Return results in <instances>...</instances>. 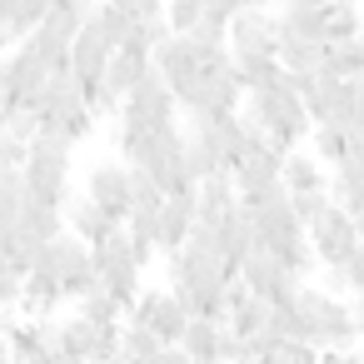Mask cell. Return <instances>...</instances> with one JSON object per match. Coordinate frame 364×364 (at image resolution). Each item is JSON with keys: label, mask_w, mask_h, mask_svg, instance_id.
Segmentation results:
<instances>
[{"label": "cell", "mask_w": 364, "mask_h": 364, "mask_svg": "<svg viewBox=\"0 0 364 364\" xmlns=\"http://www.w3.org/2000/svg\"><path fill=\"white\" fill-rule=\"evenodd\" d=\"M0 130H6V135H11L16 145H31V140L41 135V120H36V110H11Z\"/></svg>", "instance_id": "obj_33"}, {"label": "cell", "mask_w": 364, "mask_h": 364, "mask_svg": "<svg viewBox=\"0 0 364 364\" xmlns=\"http://www.w3.org/2000/svg\"><path fill=\"white\" fill-rule=\"evenodd\" d=\"M299 284H304L299 274H289V269H279V274H274V284H269V294H264V304H289Z\"/></svg>", "instance_id": "obj_34"}, {"label": "cell", "mask_w": 364, "mask_h": 364, "mask_svg": "<svg viewBox=\"0 0 364 364\" xmlns=\"http://www.w3.org/2000/svg\"><path fill=\"white\" fill-rule=\"evenodd\" d=\"M264 255L279 264V269H289V274H309L314 269V245H309V235L294 225V230H284V235H274V240H264Z\"/></svg>", "instance_id": "obj_16"}, {"label": "cell", "mask_w": 364, "mask_h": 364, "mask_svg": "<svg viewBox=\"0 0 364 364\" xmlns=\"http://www.w3.org/2000/svg\"><path fill=\"white\" fill-rule=\"evenodd\" d=\"M70 150L60 135H36L26 145V165H21V180H26V200L31 205H50L60 210L70 200Z\"/></svg>", "instance_id": "obj_1"}, {"label": "cell", "mask_w": 364, "mask_h": 364, "mask_svg": "<svg viewBox=\"0 0 364 364\" xmlns=\"http://www.w3.org/2000/svg\"><path fill=\"white\" fill-rule=\"evenodd\" d=\"M329 210V195L324 190H309V195H289V215H294V225L299 230H309L319 215Z\"/></svg>", "instance_id": "obj_31"}, {"label": "cell", "mask_w": 364, "mask_h": 364, "mask_svg": "<svg viewBox=\"0 0 364 364\" xmlns=\"http://www.w3.org/2000/svg\"><path fill=\"white\" fill-rule=\"evenodd\" d=\"M160 364H195V359H190V354H180V349H165V354H160Z\"/></svg>", "instance_id": "obj_36"}, {"label": "cell", "mask_w": 364, "mask_h": 364, "mask_svg": "<svg viewBox=\"0 0 364 364\" xmlns=\"http://www.w3.org/2000/svg\"><path fill=\"white\" fill-rule=\"evenodd\" d=\"M105 65H110V46H105L100 26H95V21H85V26H80V36L70 41V75H75L80 85H90V80H100V75H105Z\"/></svg>", "instance_id": "obj_12"}, {"label": "cell", "mask_w": 364, "mask_h": 364, "mask_svg": "<svg viewBox=\"0 0 364 364\" xmlns=\"http://www.w3.org/2000/svg\"><path fill=\"white\" fill-rule=\"evenodd\" d=\"M319 26H324V46L349 41V36H364V16H359V6H349V0L324 6V11H319Z\"/></svg>", "instance_id": "obj_25"}, {"label": "cell", "mask_w": 364, "mask_h": 364, "mask_svg": "<svg viewBox=\"0 0 364 364\" xmlns=\"http://www.w3.org/2000/svg\"><path fill=\"white\" fill-rule=\"evenodd\" d=\"M309 135H314V160L334 170V165H339V155H344V145H349V135H344V130H334V125H314Z\"/></svg>", "instance_id": "obj_30"}, {"label": "cell", "mask_w": 364, "mask_h": 364, "mask_svg": "<svg viewBox=\"0 0 364 364\" xmlns=\"http://www.w3.org/2000/svg\"><path fill=\"white\" fill-rule=\"evenodd\" d=\"M220 339H225V324H215V319H190L175 349L190 354L195 364H220Z\"/></svg>", "instance_id": "obj_18"}, {"label": "cell", "mask_w": 364, "mask_h": 364, "mask_svg": "<svg viewBox=\"0 0 364 364\" xmlns=\"http://www.w3.org/2000/svg\"><path fill=\"white\" fill-rule=\"evenodd\" d=\"M289 309L304 319V344H309V349H319V354H329V349H354L359 329H354V314H349L344 299L299 284L294 299H289Z\"/></svg>", "instance_id": "obj_2"}, {"label": "cell", "mask_w": 364, "mask_h": 364, "mask_svg": "<svg viewBox=\"0 0 364 364\" xmlns=\"http://www.w3.org/2000/svg\"><path fill=\"white\" fill-rule=\"evenodd\" d=\"M180 170H185L190 185H200V180H210V175H220V170H230V165H225L200 135H185V140H180Z\"/></svg>", "instance_id": "obj_23"}, {"label": "cell", "mask_w": 364, "mask_h": 364, "mask_svg": "<svg viewBox=\"0 0 364 364\" xmlns=\"http://www.w3.org/2000/svg\"><path fill=\"white\" fill-rule=\"evenodd\" d=\"M75 314H80V319H90V324H120V314H125V309H120L110 294L90 289L85 299H75Z\"/></svg>", "instance_id": "obj_29"}, {"label": "cell", "mask_w": 364, "mask_h": 364, "mask_svg": "<svg viewBox=\"0 0 364 364\" xmlns=\"http://www.w3.org/2000/svg\"><path fill=\"white\" fill-rule=\"evenodd\" d=\"M205 16V0H165V26L170 36H190Z\"/></svg>", "instance_id": "obj_28"}, {"label": "cell", "mask_w": 364, "mask_h": 364, "mask_svg": "<svg viewBox=\"0 0 364 364\" xmlns=\"http://www.w3.org/2000/svg\"><path fill=\"white\" fill-rule=\"evenodd\" d=\"M279 185H284L289 195H309V190H324L329 180H324V165H319L314 155L289 150V155L279 160Z\"/></svg>", "instance_id": "obj_19"}, {"label": "cell", "mask_w": 364, "mask_h": 364, "mask_svg": "<svg viewBox=\"0 0 364 364\" xmlns=\"http://www.w3.org/2000/svg\"><path fill=\"white\" fill-rule=\"evenodd\" d=\"M90 21L100 26V36H105V46H110V50L130 46V41L140 36V21H135L125 6H115V0H100V6L90 11Z\"/></svg>", "instance_id": "obj_20"}, {"label": "cell", "mask_w": 364, "mask_h": 364, "mask_svg": "<svg viewBox=\"0 0 364 364\" xmlns=\"http://www.w3.org/2000/svg\"><path fill=\"white\" fill-rule=\"evenodd\" d=\"M6 46H11V36H6V26H0V50H6Z\"/></svg>", "instance_id": "obj_39"}, {"label": "cell", "mask_w": 364, "mask_h": 364, "mask_svg": "<svg viewBox=\"0 0 364 364\" xmlns=\"http://www.w3.org/2000/svg\"><path fill=\"white\" fill-rule=\"evenodd\" d=\"M299 105H304V115H309V125H334V130H349V80H334V75H314L309 80V90L299 95Z\"/></svg>", "instance_id": "obj_8"}, {"label": "cell", "mask_w": 364, "mask_h": 364, "mask_svg": "<svg viewBox=\"0 0 364 364\" xmlns=\"http://www.w3.org/2000/svg\"><path fill=\"white\" fill-rule=\"evenodd\" d=\"M354 240H359V250H364V215L354 220Z\"/></svg>", "instance_id": "obj_37"}, {"label": "cell", "mask_w": 364, "mask_h": 364, "mask_svg": "<svg viewBox=\"0 0 364 364\" xmlns=\"http://www.w3.org/2000/svg\"><path fill=\"white\" fill-rule=\"evenodd\" d=\"M230 205H240L230 170H220V175H210V180H200V185H195V220H200V225H215Z\"/></svg>", "instance_id": "obj_17"}, {"label": "cell", "mask_w": 364, "mask_h": 364, "mask_svg": "<svg viewBox=\"0 0 364 364\" xmlns=\"http://www.w3.org/2000/svg\"><path fill=\"white\" fill-rule=\"evenodd\" d=\"M80 95H85V110L100 120V115H120V95L105 85V80H90V85H80Z\"/></svg>", "instance_id": "obj_32"}, {"label": "cell", "mask_w": 364, "mask_h": 364, "mask_svg": "<svg viewBox=\"0 0 364 364\" xmlns=\"http://www.w3.org/2000/svg\"><path fill=\"white\" fill-rule=\"evenodd\" d=\"M215 235H220V245H225V259H230V264H240L245 255L264 250V245H259V235H255V220H250V210H245V205H230V210L215 220Z\"/></svg>", "instance_id": "obj_14"}, {"label": "cell", "mask_w": 364, "mask_h": 364, "mask_svg": "<svg viewBox=\"0 0 364 364\" xmlns=\"http://www.w3.org/2000/svg\"><path fill=\"white\" fill-rule=\"evenodd\" d=\"M190 225H195V190L165 195V200H160V235H155V250H160V255H175V250L185 245V235H190Z\"/></svg>", "instance_id": "obj_11"}, {"label": "cell", "mask_w": 364, "mask_h": 364, "mask_svg": "<svg viewBox=\"0 0 364 364\" xmlns=\"http://www.w3.org/2000/svg\"><path fill=\"white\" fill-rule=\"evenodd\" d=\"M319 70L334 75V80H359L364 75V36H349V41L324 46V65Z\"/></svg>", "instance_id": "obj_21"}, {"label": "cell", "mask_w": 364, "mask_h": 364, "mask_svg": "<svg viewBox=\"0 0 364 364\" xmlns=\"http://www.w3.org/2000/svg\"><path fill=\"white\" fill-rule=\"evenodd\" d=\"M190 120H195V135H200L225 165L235 160V150H240L245 135H250V125L240 120V110H205V115H190Z\"/></svg>", "instance_id": "obj_10"}, {"label": "cell", "mask_w": 364, "mask_h": 364, "mask_svg": "<svg viewBox=\"0 0 364 364\" xmlns=\"http://www.w3.org/2000/svg\"><path fill=\"white\" fill-rule=\"evenodd\" d=\"M175 120V95H170V85L150 70V75H140L135 80V90L120 100V125L125 130H155V125H170Z\"/></svg>", "instance_id": "obj_3"}, {"label": "cell", "mask_w": 364, "mask_h": 364, "mask_svg": "<svg viewBox=\"0 0 364 364\" xmlns=\"http://www.w3.org/2000/svg\"><path fill=\"white\" fill-rule=\"evenodd\" d=\"M60 215H65V235H75V240H80V245H90V250H95L110 230H120V225H115V220H105L85 195H70V200L60 205Z\"/></svg>", "instance_id": "obj_15"}, {"label": "cell", "mask_w": 364, "mask_h": 364, "mask_svg": "<svg viewBox=\"0 0 364 364\" xmlns=\"http://www.w3.org/2000/svg\"><path fill=\"white\" fill-rule=\"evenodd\" d=\"M46 0H0V26H6V36H11V46L16 41H26L41 21H46Z\"/></svg>", "instance_id": "obj_22"}, {"label": "cell", "mask_w": 364, "mask_h": 364, "mask_svg": "<svg viewBox=\"0 0 364 364\" xmlns=\"http://www.w3.org/2000/svg\"><path fill=\"white\" fill-rule=\"evenodd\" d=\"M304 235H309V245H314V264H324V269H339V264L359 250V240H354V220H349L344 210H334V205H329Z\"/></svg>", "instance_id": "obj_7"}, {"label": "cell", "mask_w": 364, "mask_h": 364, "mask_svg": "<svg viewBox=\"0 0 364 364\" xmlns=\"http://www.w3.org/2000/svg\"><path fill=\"white\" fill-rule=\"evenodd\" d=\"M274 60H279L284 70H294V75H319V65H324V46H314V41H279Z\"/></svg>", "instance_id": "obj_26"}, {"label": "cell", "mask_w": 364, "mask_h": 364, "mask_svg": "<svg viewBox=\"0 0 364 364\" xmlns=\"http://www.w3.org/2000/svg\"><path fill=\"white\" fill-rule=\"evenodd\" d=\"M0 100H6V60H0Z\"/></svg>", "instance_id": "obj_38"}, {"label": "cell", "mask_w": 364, "mask_h": 364, "mask_svg": "<svg viewBox=\"0 0 364 364\" xmlns=\"http://www.w3.org/2000/svg\"><path fill=\"white\" fill-rule=\"evenodd\" d=\"M279 150L259 135V130H250L245 135V145L235 150V160H230V180H235V195H250V190H259V185H269V180H279Z\"/></svg>", "instance_id": "obj_6"}, {"label": "cell", "mask_w": 364, "mask_h": 364, "mask_svg": "<svg viewBox=\"0 0 364 364\" xmlns=\"http://www.w3.org/2000/svg\"><path fill=\"white\" fill-rule=\"evenodd\" d=\"M140 75H150V46L135 36L130 46L110 50V65H105V75H100V80H105V85H110L120 100H125V95L135 90V80H140Z\"/></svg>", "instance_id": "obj_13"}, {"label": "cell", "mask_w": 364, "mask_h": 364, "mask_svg": "<svg viewBox=\"0 0 364 364\" xmlns=\"http://www.w3.org/2000/svg\"><path fill=\"white\" fill-rule=\"evenodd\" d=\"M16 230H21L31 245H50L55 235H65V215H60V210H50V205H31V200H26V210H21V220H16Z\"/></svg>", "instance_id": "obj_24"}, {"label": "cell", "mask_w": 364, "mask_h": 364, "mask_svg": "<svg viewBox=\"0 0 364 364\" xmlns=\"http://www.w3.org/2000/svg\"><path fill=\"white\" fill-rule=\"evenodd\" d=\"M150 70H155V75L170 85V95L180 100V95L205 75V55H200L185 36H170V41H160V46L150 50Z\"/></svg>", "instance_id": "obj_5"}, {"label": "cell", "mask_w": 364, "mask_h": 364, "mask_svg": "<svg viewBox=\"0 0 364 364\" xmlns=\"http://www.w3.org/2000/svg\"><path fill=\"white\" fill-rule=\"evenodd\" d=\"M339 274H344V284H349L354 294H364V250H354V255L339 264Z\"/></svg>", "instance_id": "obj_35"}, {"label": "cell", "mask_w": 364, "mask_h": 364, "mask_svg": "<svg viewBox=\"0 0 364 364\" xmlns=\"http://www.w3.org/2000/svg\"><path fill=\"white\" fill-rule=\"evenodd\" d=\"M225 50H230V60H274V50H279L274 16L269 11H240V16H230Z\"/></svg>", "instance_id": "obj_4"}, {"label": "cell", "mask_w": 364, "mask_h": 364, "mask_svg": "<svg viewBox=\"0 0 364 364\" xmlns=\"http://www.w3.org/2000/svg\"><path fill=\"white\" fill-rule=\"evenodd\" d=\"M85 200L105 215V220H115V225H125V215H130V195H125V165H95L90 175H85Z\"/></svg>", "instance_id": "obj_9"}, {"label": "cell", "mask_w": 364, "mask_h": 364, "mask_svg": "<svg viewBox=\"0 0 364 364\" xmlns=\"http://www.w3.org/2000/svg\"><path fill=\"white\" fill-rule=\"evenodd\" d=\"M125 195H130V210H160V185L145 175V170H130L125 165Z\"/></svg>", "instance_id": "obj_27"}]
</instances>
